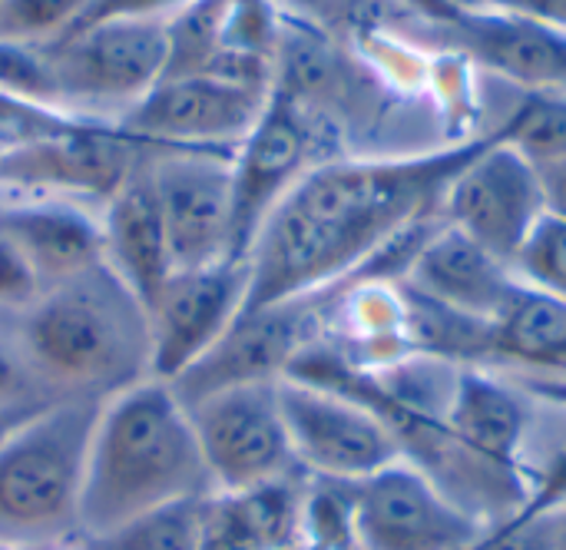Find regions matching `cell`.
I'll return each mask as SVG.
<instances>
[{"label": "cell", "mask_w": 566, "mask_h": 550, "mask_svg": "<svg viewBox=\"0 0 566 550\" xmlns=\"http://www.w3.org/2000/svg\"><path fill=\"white\" fill-rule=\"evenodd\" d=\"M46 53L66 113L119 123L166 73V17L90 23L46 43Z\"/></svg>", "instance_id": "cell-5"}, {"label": "cell", "mask_w": 566, "mask_h": 550, "mask_svg": "<svg viewBox=\"0 0 566 550\" xmlns=\"http://www.w3.org/2000/svg\"><path fill=\"white\" fill-rule=\"evenodd\" d=\"M212 491H245L305 475L279 405V382L222 388L189 405Z\"/></svg>", "instance_id": "cell-10"}, {"label": "cell", "mask_w": 566, "mask_h": 550, "mask_svg": "<svg viewBox=\"0 0 566 550\" xmlns=\"http://www.w3.org/2000/svg\"><path fill=\"white\" fill-rule=\"evenodd\" d=\"M186 0H90V7L83 10V17L70 27H90V23H103V20H129V17H169L176 7H182ZM66 37V33H63ZM56 43V40H53Z\"/></svg>", "instance_id": "cell-32"}, {"label": "cell", "mask_w": 566, "mask_h": 550, "mask_svg": "<svg viewBox=\"0 0 566 550\" xmlns=\"http://www.w3.org/2000/svg\"><path fill=\"white\" fill-rule=\"evenodd\" d=\"M103 236H106V262L143 299V305H149L159 286L166 282V276L172 272V259H169L166 226H163L146 146L133 173L103 206Z\"/></svg>", "instance_id": "cell-20"}, {"label": "cell", "mask_w": 566, "mask_h": 550, "mask_svg": "<svg viewBox=\"0 0 566 550\" xmlns=\"http://www.w3.org/2000/svg\"><path fill=\"white\" fill-rule=\"evenodd\" d=\"M50 398L33 382L27 359L20 352L13 315H0V408H23V405H46Z\"/></svg>", "instance_id": "cell-30"}, {"label": "cell", "mask_w": 566, "mask_h": 550, "mask_svg": "<svg viewBox=\"0 0 566 550\" xmlns=\"http://www.w3.org/2000/svg\"><path fill=\"white\" fill-rule=\"evenodd\" d=\"M209 495L212 478L192 415L169 382L143 378L99 405L80 501L83 538Z\"/></svg>", "instance_id": "cell-2"}, {"label": "cell", "mask_w": 566, "mask_h": 550, "mask_svg": "<svg viewBox=\"0 0 566 550\" xmlns=\"http://www.w3.org/2000/svg\"><path fill=\"white\" fill-rule=\"evenodd\" d=\"M348 488L355 550H464L484 528L408 458Z\"/></svg>", "instance_id": "cell-13"}, {"label": "cell", "mask_w": 566, "mask_h": 550, "mask_svg": "<svg viewBox=\"0 0 566 550\" xmlns=\"http://www.w3.org/2000/svg\"><path fill=\"white\" fill-rule=\"evenodd\" d=\"M514 272L524 286L566 299V219L547 212L531 239L524 242L521 256L514 259Z\"/></svg>", "instance_id": "cell-27"}, {"label": "cell", "mask_w": 566, "mask_h": 550, "mask_svg": "<svg viewBox=\"0 0 566 550\" xmlns=\"http://www.w3.org/2000/svg\"><path fill=\"white\" fill-rule=\"evenodd\" d=\"M541 179H544V193H547V212L564 216L566 219V159L554 163H541Z\"/></svg>", "instance_id": "cell-34"}, {"label": "cell", "mask_w": 566, "mask_h": 550, "mask_svg": "<svg viewBox=\"0 0 566 550\" xmlns=\"http://www.w3.org/2000/svg\"><path fill=\"white\" fill-rule=\"evenodd\" d=\"M557 550H566V505L560 511V541H557Z\"/></svg>", "instance_id": "cell-36"}, {"label": "cell", "mask_w": 566, "mask_h": 550, "mask_svg": "<svg viewBox=\"0 0 566 550\" xmlns=\"http://www.w3.org/2000/svg\"><path fill=\"white\" fill-rule=\"evenodd\" d=\"M40 292V276L17 249V242L7 232H0V315H20Z\"/></svg>", "instance_id": "cell-31"}, {"label": "cell", "mask_w": 566, "mask_h": 550, "mask_svg": "<svg viewBox=\"0 0 566 550\" xmlns=\"http://www.w3.org/2000/svg\"><path fill=\"white\" fill-rule=\"evenodd\" d=\"M0 93L63 110L56 96L50 53L43 43H20L0 37Z\"/></svg>", "instance_id": "cell-28"}, {"label": "cell", "mask_w": 566, "mask_h": 550, "mask_svg": "<svg viewBox=\"0 0 566 550\" xmlns=\"http://www.w3.org/2000/svg\"><path fill=\"white\" fill-rule=\"evenodd\" d=\"M99 405L50 402L0 445V544L50 550L83 538L80 501Z\"/></svg>", "instance_id": "cell-4"}, {"label": "cell", "mask_w": 566, "mask_h": 550, "mask_svg": "<svg viewBox=\"0 0 566 550\" xmlns=\"http://www.w3.org/2000/svg\"><path fill=\"white\" fill-rule=\"evenodd\" d=\"M444 425L461 448L494 468L514 471L517 455L527 445L531 415L511 385L481 369H464L454 378Z\"/></svg>", "instance_id": "cell-21"}, {"label": "cell", "mask_w": 566, "mask_h": 550, "mask_svg": "<svg viewBox=\"0 0 566 550\" xmlns=\"http://www.w3.org/2000/svg\"><path fill=\"white\" fill-rule=\"evenodd\" d=\"M272 86L189 73L163 76L119 126L149 149H216L235 153V146L259 123Z\"/></svg>", "instance_id": "cell-9"}, {"label": "cell", "mask_w": 566, "mask_h": 550, "mask_svg": "<svg viewBox=\"0 0 566 550\" xmlns=\"http://www.w3.org/2000/svg\"><path fill=\"white\" fill-rule=\"evenodd\" d=\"M335 289L259 305V309H242L239 319L226 329V335L202 359H196L179 378L169 382L172 392L189 408L222 388L285 378L295 359L308 345L322 342Z\"/></svg>", "instance_id": "cell-7"}, {"label": "cell", "mask_w": 566, "mask_h": 550, "mask_svg": "<svg viewBox=\"0 0 566 550\" xmlns=\"http://www.w3.org/2000/svg\"><path fill=\"white\" fill-rule=\"evenodd\" d=\"M451 27L484 66L531 93L566 96V30L507 10H461Z\"/></svg>", "instance_id": "cell-19"}, {"label": "cell", "mask_w": 566, "mask_h": 550, "mask_svg": "<svg viewBox=\"0 0 566 550\" xmlns=\"http://www.w3.org/2000/svg\"><path fill=\"white\" fill-rule=\"evenodd\" d=\"M0 550H13V548H7V544H0Z\"/></svg>", "instance_id": "cell-37"}, {"label": "cell", "mask_w": 566, "mask_h": 550, "mask_svg": "<svg viewBox=\"0 0 566 550\" xmlns=\"http://www.w3.org/2000/svg\"><path fill=\"white\" fill-rule=\"evenodd\" d=\"M90 0H0V37L20 43H53L83 17Z\"/></svg>", "instance_id": "cell-26"}, {"label": "cell", "mask_w": 566, "mask_h": 550, "mask_svg": "<svg viewBox=\"0 0 566 550\" xmlns=\"http://www.w3.org/2000/svg\"><path fill=\"white\" fill-rule=\"evenodd\" d=\"M13 332L33 382L50 402H106L153 378L149 312L106 259L46 286L13 315Z\"/></svg>", "instance_id": "cell-3"}, {"label": "cell", "mask_w": 566, "mask_h": 550, "mask_svg": "<svg viewBox=\"0 0 566 550\" xmlns=\"http://www.w3.org/2000/svg\"><path fill=\"white\" fill-rule=\"evenodd\" d=\"M308 475L245 491H212L202 501V550H308Z\"/></svg>", "instance_id": "cell-18"}, {"label": "cell", "mask_w": 566, "mask_h": 550, "mask_svg": "<svg viewBox=\"0 0 566 550\" xmlns=\"http://www.w3.org/2000/svg\"><path fill=\"white\" fill-rule=\"evenodd\" d=\"M497 136L517 146L537 166L566 159V96L531 93L497 129Z\"/></svg>", "instance_id": "cell-24"}, {"label": "cell", "mask_w": 566, "mask_h": 550, "mask_svg": "<svg viewBox=\"0 0 566 550\" xmlns=\"http://www.w3.org/2000/svg\"><path fill=\"white\" fill-rule=\"evenodd\" d=\"M143 143L119 123L76 120L60 133L0 149V189L56 196L103 209L133 173Z\"/></svg>", "instance_id": "cell-12"}, {"label": "cell", "mask_w": 566, "mask_h": 550, "mask_svg": "<svg viewBox=\"0 0 566 550\" xmlns=\"http://www.w3.org/2000/svg\"><path fill=\"white\" fill-rule=\"evenodd\" d=\"M202 501H179L109 535L83 538V550H202Z\"/></svg>", "instance_id": "cell-23"}, {"label": "cell", "mask_w": 566, "mask_h": 550, "mask_svg": "<svg viewBox=\"0 0 566 550\" xmlns=\"http://www.w3.org/2000/svg\"><path fill=\"white\" fill-rule=\"evenodd\" d=\"M232 156L216 149H149L172 269L232 259Z\"/></svg>", "instance_id": "cell-14"}, {"label": "cell", "mask_w": 566, "mask_h": 550, "mask_svg": "<svg viewBox=\"0 0 566 550\" xmlns=\"http://www.w3.org/2000/svg\"><path fill=\"white\" fill-rule=\"evenodd\" d=\"M249 295V266L226 259L216 266L172 269L146 305L153 335V378L172 382L202 359L239 319Z\"/></svg>", "instance_id": "cell-15"}, {"label": "cell", "mask_w": 566, "mask_h": 550, "mask_svg": "<svg viewBox=\"0 0 566 550\" xmlns=\"http://www.w3.org/2000/svg\"><path fill=\"white\" fill-rule=\"evenodd\" d=\"M560 511L564 505L560 508L524 505L511 515L491 518L464 550H557Z\"/></svg>", "instance_id": "cell-25"}, {"label": "cell", "mask_w": 566, "mask_h": 550, "mask_svg": "<svg viewBox=\"0 0 566 550\" xmlns=\"http://www.w3.org/2000/svg\"><path fill=\"white\" fill-rule=\"evenodd\" d=\"M0 232L17 242L43 289L106 259L103 209L86 203L0 189Z\"/></svg>", "instance_id": "cell-16"}, {"label": "cell", "mask_w": 566, "mask_h": 550, "mask_svg": "<svg viewBox=\"0 0 566 550\" xmlns=\"http://www.w3.org/2000/svg\"><path fill=\"white\" fill-rule=\"evenodd\" d=\"M279 405L295 461L308 478L352 485L408 458L391 425L348 392L279 378Z\"/></svg>", "instance_id": "cell-8"}, {"label": "cell", "mask_w": 566, "mask_h": 550, "mask_svg": "<svg viewBox=\"0 0 566 550\" xmlns=\"http://www.w3.org/2000/svg\"><path fill=\"white\" fill-rule=\"evenodd\" d=\"M46 405H50V402H46ZM40 408H43V405H23V408H0V445H3V442H7V438H10V435H13V432H17V428L23 425V422H27V418H30V415H36Z\"/></svg>", "instance_id": "cell-35"}, {"label": "cell", "mask_w": 566, "mask_h": 550, "mask_svg": "<svg viewBox=\"0 0 566 550\" xmlns=\"http://www.w3.org/2000/svg\"><path fill=\"white\" fill-rule=\"evenodd\" d=\"M398 286H408L411 292L461 315L497 322V315L511 305L524 282L511 262L497 259L491 249L444 222L424 242Z\"/></svg>", "instance_id": "cell-17"}, {"label": "cell", "mask_w": 566, "mask_h": 550, "mask_svg": "<svg viewBox=\"0 0 566 550\" xmlns=\"http://www.w3.org/2000/svg\"><path fill=\"white\" fill-rule=\"evenodd\" d=\"M481 143L418 156H332L312 166L245 252V309L345 286L395 232L441 206Z\"/></svg>", "instance_id": "cell-1"}, {"label": "cell", "mask_w": 566, "mask_h": 550, "mask_svg": "<svg viewBox=\"0 0 566 550\" xmlns=\"http://www.w3.org/2000/svg\"><path fill=\"white\" fill-rule=\"evenodd\" d=\"M338 126L298 100L272 90L259 123L235 146L232 156V259L245 262V252L279 206V199L318 163L342 156L328 153Z\"/></svg>", "instance_id": "cell-6"}, {"label": "cell", "mask_w": 566, "mask_h": 550, "mask_svg": "<svg viewBox=\"0 0 566 550\" xmlns=\"http://www.w3.org/2000/svg\"><path fill=\"white\" fill-rule=\"evenodd\" d=\"M481 10H507L566 30V0H484Z\"/></svg>", "instance_id": "cell-33"}, {"label": "cell", "mask_w": 566, "mask_h": 550, "mask_svg": "<svg viewBox=\"0 0 566 550\" xmlns=\"http://www.w3.org/2000/svg\"><path fill=\"white\" fill-rule=\"evenodd\" d=\"M491 355L537 369H566V299L521 286L494 322Z\"/></svg>", "instance_id": "cell-22"}, {"label": "cell", "mask_w": 566, "mask_h": 550, "mask_svg": "<svg viewBox=\"0 0 566 550\" xmlns=\"http://www.w3.org/2000/svg\"><path fill=\"white\" fill-rule=\"evenodd\" d=\"M282 17L312 23L332 37H361L385 13V0H269Z\"/></svg>", "instance_id": "cell-29"}, {"label": "cell", "mask_w": 566, "mask_h": 550, "mask_svg": "<svg viewBox=\"0 0 566 550\" xmlns=\"http://www.w3.org/2000/svg\"><path fill=\"white\" fill-rule=\"evenodd\" d=\"M438 209L448 226L514 266L547 216V193L537 163L494 133L451 179Z\"/></svg>", "instance_id": "cell-11"}]
</instances>
